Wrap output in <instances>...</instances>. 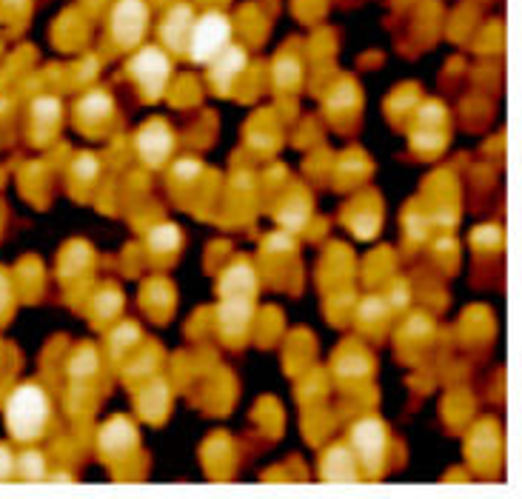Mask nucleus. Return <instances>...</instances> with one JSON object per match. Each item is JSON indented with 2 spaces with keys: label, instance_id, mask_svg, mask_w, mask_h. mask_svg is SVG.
<instances>
[{
  "label": "nucleus",
  "instance_id": "obj_8",
  "mask_svg": "<svg viewBox=\"0 0 522 499\" xmlns=\"http://www.w3.org/2000/svg\"><path fill=\"white\" fill-rule=\"evenodd\" d=\"M214 69H212V80L214 83H220L223 89L226 86H232V77L246 66V55L240 52V49H234V46H226L217 58L212 60Z\"/></svg>",
  "mask_w": 522,
  "mask_h": 499
},
{
  "label": "nucleus",
  "instance_id": "obj_10",
  "mask_svg": "<svg viewBox=\"0 0 522 499\" xmlns=\"http://www.w3.org/2000/svg\"><path fill=\"white\" fill-rule=\"evenodd\" d=\"M9 468H12V460H9V457H6V451L0 448V477H3V474H6Z\"/></svg>",
  "mask_w": 522,
  "mask_h": 499
},
{
  "label": "nucleus",
  "instance_id": "obj_7",
  "mask_svg": "<svg viewBox=\"0 0 522 499\" xmlns=\"http://www.w3.org/2000/svg\"><path fill=\"white\" fill-rule=\"evenodd\" d=\"M169 149H172V135L163 123H152L140 132V152L146 160L160 163L169 154Z\"/></svg>",
  "mask_w": 522,
  "mask_h": 499
},
{
  "label": "nucleus",
  "instance_id": "obj_6",
  "mask_svg": "<svg viewBox=\"0 0 522 499\" xmlns=\"http://www.w3.org/2000/svg\"><path fill=\"white\" fill-rule=\"evenodd\" d=\"M192 26H194V18L189 6H177V9H172V15H169L166 23H163V38H166V43L172 46L174 52H183V49L189 46Z\"/></svg>",
  "mask_w": 522,
  "mask_h": 499
},
{
  "label": "nucleus",
  "instance_id": "obj_3",
  "mask_svg": "<svg viewBox=\"0 0 522 499\" xmlns=\"http://www.w3.org/2000/svg\"><path fill=\"white\" fill-rule=\"evenodd\" d=\"M146 29V6L143 0H120L112 15V35L120 46H135Z\"/></svg>",
  "mask_w": 522,
  "mask_h": 499
},
{
  "label": "nucleus",
  "instance_id": "obj_4",
  "mask_svg": "<svg viewBox=\"0 0 522 499\" xmlns=\"http://www.w3.org/2000/svg\"><path fill=\"white\" fill-rule=\"evenodd\" d=\"M132 72L140 80V86L152 97H157L166 89V80H169V60H166L163 52H157V49H143L132 60Z\"/></svg>",
  "mask_w": 522,
  "mask_h": 499
},
{
  "label": "nucleus",
  "instance_id": "obj_5",
  "mask_svg": "<svg viewBox=\"0 0 522 499\" xmlns=\"http://www.w3.org/2000/svg\"><path fill=\"white\" fill-rule=\"evenodd\" d=\"M383 445H386V434H383V425L374 423V420H366L354 428V448L357 454L366 460L368 468H374L380 462V454H383Z\"/></svg>",
  "mask_w": 522,
  "mask_h": 499
},
{
  "label": "nucleus",
  "instance_id": "obj_2",
  "mask_svg": "<svg viewBox=\"0 0 522 499\" xmlns=\"http://www.w3.org/2000/svg\"><path fill=\"white\" fill-rule=\"evenodd\" d=\"M229 38H232V23L217 12H209L192 26L189 52L197 63H212L229 46Z\"/></svg>",
  "mask_w": 522,
  "mask_h": 499
},
{
  "label": "nucleus",
  "instance_id": "obj_9",
  "mask_svg": "<svg viewBox=\"0 0 522 499\" xmlns=\"http://www.w3.org/2000/svg\"><path fill=\"white\" fill-rule=\"evenodd\" d=\"M326 477L331 482H351L354 480V462L346 457V451H334L326 460Z\"/></svg>",
  "mask_w": 522,
  "mask_h": 499
},
{
  "label": "nucleus",
  "instance_id": "obj_1",
  "mask_svg": "<svg viewBox=\"0 0 522 499\" xmlns=\"http://www.w3.org/2000/svg\"><path fill=\"white\" fill-rule=\"evenodd\" d=\"M49 417V400L35 385H23L6 405V423L18 440H32Z\"/></svg>",
  "mask_w": 522,
  "mask_h": 499
}]
</instances>
